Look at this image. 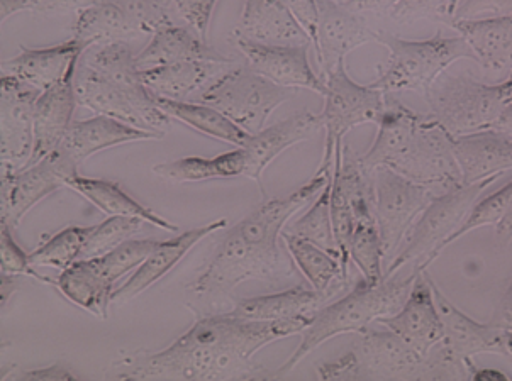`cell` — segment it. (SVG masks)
Wrapping results in <instances>:
<instances>
[{"instance_id":"cell-1","label":"cell","mask_w":512,"mask_h":381,"mask_svg":"<svg viewBox=\"0 0 512 381\" xmlns=\"http://www.w3.org/2000/svg\"><path fill=\"white\" fill-rule=\"evenodd\" d=\"M312 319L248 321L236 315L199 317L158 353H134L116 365L119 380H253L268 375L251 358L268 344L295 336Z\"/></svg>"},{"instance_id":"cell-2","label":"cell","mask_w":512,"mask_h":381,"mask_svg":"<svg viewBox=\"0 0 512 381\" xmlns=\"http://www.w3.org/2000/svg\"><path fill=\"white\" fill-rule=\"evenodd\" d=\"M333 177V170L316 172L309 182L284 199L265 200L255 212L226 234L211 263L190 285V292L206 299H223L246 280L290 277L294 268L280 251L285 224L316 199Z\"/></svg>"},{"instance_id":"cell-3","label":"cell","mask_w":512,"mask_h":381,"mask_svg":"<svg viewBox=\"0 0 512 381\" xmlns=\"http://www.w3.org/2000/svg\"><path fill=\"white\" fill-rule=\"evenodd\" d=\"M377 124V138L362 156L367 168L384 166L419 185L441 190L462 183L451 136L431 117L421 116L387 94Z\"/></svg>"},{"instance_id":"cell-4","label":"cell","mask_w":512,"mask_h":381,"mask_svg":"<svg viewBox=\"0 0 512 381\" xmlns=\"http://www.w3.org/2000/svg\"><path fill=\"white\" fill-rule=\"evenodd\" d=\"M321 380H468L465 366L451 359L441 344L428 356L389 331H367L333 363L319 366Z\"/></svg>"},{"instance_id":"cell-5","label":"cell","mask_w":512,"mask_h":381,"mask_svg":"<svg viewBox=\"0 0 512 381\" xmlns=\"http://www.w3.org/2000/svg\"><path fill=\"white\" fill-rule=\"evenodd\" d=\"M418 273V270H412L407 277L392 275L384 278L379 285H368L362 278L343 299L333 300L319 310L311 326L304 331L301 346L290 354V358L273 373L272 378L289 375L307 354H311L331 337L350 332L362 334L372 322L397 314L402 305L406 304Z\"/></svg>"},{"instance_id":"cell-6","label":"cell","mask_w":512,"mask_h":381,"mask_svg":"<svg viewBox=\"0 0 512 381\" xmlns=\"http://www.w3.org/2000/svg\"><path fill=\"white\" fill-rule=\"evenodd\" d=\"M423 95L429 117L451 138L489 131L511 100L506 83L487 85L467 73H441Z\"/></svg>"},{"instance_id":"cell-7","label":"cell","mask_w":512,"mask_h":381,"mask_svg":"<svg viewBox=\"0 0 512 381\" xmlns=\"http://www.w3.org/2000/svg\"><path fill=\"white\" fill-rule=\"evenodd\" d=\"M377 43L389 50V61L382 75L370 87L384 94L407 90L424 94L455 61L475 60L474 51L462 36L445 38L441 31L423 41H409L379 33Z\"/></svg>"},{"instance_id":"cell-8","label":"cell","mask_w":512,"mask_h":381,"mask_svg":"<svg viewBox=\"0 0 512 381\" xmlns=\"http://www.w3.org/2000/svg\"><path fill=\"white\" fill-rule=\"evenodd\" d=\"M499 177L487 178L472 185H455L446 188L421 212L411 231L404 239V248L394 256L385 268L384 278L396 275L397 271L414 263V270L426 271L443 253V244L458 227L462 226L468 212L472 210L480 194L496 182Z\"/></svg>"},{"instance_id":"cell-9","label":"cell","mask_w":512,"mask_h":381,"mask_svg":"<svg viewBox=\"0 0 512 381\" xmlns=\"http://www.w3.org/2000/svg\"><path fill=\"white\" fill-rule=\"evenodd\" d=\"M78 107L107 116L150 133L165 134L170 117L156 105L155 97L138 82H116L77 63L72 77Z\"/></svg>"},{"instance_id":"cell-10","label":"cell","mask_w":512,"mask_h":381,"mask_svg":"<svg viewBox=\"0 0 512 381\" xmlns=\"http://www.w3.org/2000/svg\"><path fill=\"white\" fill-rule=\"evenodd\" d=\"M326 83L324 109L319 114L326 133L324 155L318 172L333 170L334 158L343 144V136L363 124H377L385 111L387 94L373 87H363L346 73L345 60L323 75Z\"/></svg>"},{"instance_id":"cell-11","label":"cell","mask_w":512,"mask_h":381,"mask_svg":"<svg viewBox=\"0 0 512 381\" xmlns=\"http://www.w3.org/2000/svg\"><path fill=\"white\" fill-rule=\"evenodd\" d=\"M294 89L270 82L250 67L226 70L202 92V104L223 112L248 134L260 133L273 111L294 97Z\"/></svg>"},{"instance_id":"cell-12","label":"cell","mask_w":512,"mask_h":381,"mask_svg":"<svg viewBox=\"0 0 512 381\" xmlns=\"http://www.w3.org/2000/svg\"><path fill=\"white\" fill-rule=\"evenodd\" d=\"M375 219L379 227L384 260H394L404 239L418 221L429 202L435 199V188L424 187L402 177L390 168H375Z\"/></svg>"},{"instance_id":"cell-13","label":"cell","mask_w":512,"mask_h":381,"mask_svg":"<svg viewBox=\"0 0 512 381\" xmlns=\"http://www.w3.org/2000/svg\"><path fill=\"white\" fill-rule=\"evenodd\" d=\"M75 175L77 166L58 150L19 172L2 173V222L11 229L19 226L34 205L67 187L68 180Z\"/></svg>"},{"instance_id":"cell-14","label":"cell","mask_w":512,"mask_h":381,"mask_svg":"<svg viewBox=\"0 0 512 381\" xmlns=\"http://www.w3.org/2000/svg\"><path fill=\"white\" fill-rule=\"evenodd\" d=\"M41 92L11 75L0 82V160L2 173L28 165L34 144V105Z\"/></svg>"},{"instance_id":"cell-15","label":"cell","mask_w":512,"mask_h":381,"mask_svg":"<svg viewBox=\"0 0 512 381\" xmlns=\"http://www.w3.org/2000/svg\"><path fill=\"white\" fill-rule=\"evenodd\" d=\"M234 46L248 61V67L285 89H306L326 94L323 77L312 72L307 45H265L234 31Z\"/></svg>"},{"instance_id":"cell-16","label":"cell","mask_w":512,"mask_h":381,"mask_svg":"<svg viewBox=\"0 0 512 381\" xmlns=\"http://www.w3.org/2000/svg\"><path fill=\"white\" fill-rule=\"evenodd\" d=\"M431 288L443 322V341L440 344L446 353L450 354V358L455 359L460 365L472 368L477 354H506V329L497 326L496 322L480 324L470 319L446 299L433 280Z\"/></svg>"},{"instance_id":"cell-17","label":"cell","mask_w":512,"mask_h":381,"mask_svg":"<svg viewBox=\"0 0 512 381\" xmlns=\"http://www.w3.org/2000/svg\"><path fill=\"white\" fill-rule=\"evenodd\" d=\"M379 322L421 356H428L443 341V322L426 271H419L402 309Z\"/></svg>"},{"instance_id":"cell-18","label":"cell","mask_w":512,"mask_h":381,"mask_svg":"<svg viewBox=\"0 0 512 381\" xmlns=\"http://www.w3.org/2000/svg\"><path fill=\"white\" fill-rule=\"evenodd\" d=\"M319 24L316 55L323 75L336 68L346 55L368 43H377V36L357 12L333 0H318Z\"/></svg>"},{"instance_id":"cell-19","label":"cell","mask_w":512,"mask_h":381,"mask_svg":"<svg viewBox=\"0 0 512 381\" xmlns=\"http://www.w3.org/2000/svg\"><path fill=\"white\" fill-rule=\"evenodd\" d=\"M346 280H340L326 292H319L314 288L309 290V288L297 287L285 292L251 297L234 305L229 314L248 319V321H289V319L314 321L319 310L331 304L345 290Z\"/></svg>"},{"instance_id":"cell-20","label":"cell","mask_w":512,"mask_h":381,"mask_svg":"<svg viewBox=\"0 0 512 381\" xmlns=\"http://www.w3.org/2000/svg\"><path fill=\"white\" fill-rule=\"evenodd\" d=\"M165 134L150 133L112 117L95 116L84 121L72 122L58 151H62L73 165L80 168L90 156L121 144L138 141H160Z\"/></svg>"},{"instance_id":"cell-21","label":"cell","mask_w":512,"mask_h":381,"mask_svg":"<svg viewBox=\"0 0 512 381\" xmlns=\"http://www.w3.org/2000/svg\"><path fill=\"white\" fill-rule=\"evenodd\" d=\"M226 226H228V221L219 219L207 226L184 232L170 241H163V243L160 241V244L151 251L150 256L136 268L133 277L129 278L123 287L114 290L112 304H124L128 300L136 299L140 293L153 287L163 277H167L168 273L184 260L185 254L201 243L202 239H206L216 231H221Z\"/></svg>"},{"instance_id":"cell-22","label":"cell","mask_w":512,"mask_h":381,"mask_svg":"<svg viewBox=\"0 0 512 381\" xmlns=\"http://www.w3.org/2000/svg\"><path fill=\"white\" fill-rule=\"evenodd\" d=\"M82 53L84 51L73 38L51 48H21L19 55L2 63V75H11L39 92H46L72 80Z\"/></svg>"},{"instance_id":"cell-23","label":"cell","mask_w":512,"mask_h":381,"mask_svg":"<svg viewBox=\"0 0 512 381\" xmlns=\"http://www.w3.org/2000/svg\"><path fill=\"white\" fill-rule=\"evenodd\" d=\"M451 148L465 185L501 177L512 170V141L494 129L451 138Z\"/></svg>"},{"instance_id":"cell-24","label":"cell","mask_w":512,"mask_h":381,"mask_svg":"<svg viewBox=\"0 0 512 381\" xmlns=\"http://www.w3.org/2000/svg\"><path fill=\"white\" fill-rule=\"evenodd\" d=\"M77 107L72 80L41 92L34 105L33 153L26 166L36 165L60 148Z\"/></svg>"},{"instance_id":"cell-25","label":"cell","mask_w":512,"mask_h":381,"mask_svg":"<svg viewBox=\"0 0 512 381\" xmlns=\"http://www.w3.org/2000/svg\"><path fill=\"white\" fill-rule=\"evenodd\" d=\"M321 119L309 111H302L295 116L265 127L260 133L251 134L245 148L250 156V180H255L262 188V173L277 156L282 155L294 144L304 143L314 138L321 129Z\"/></svg>"},{"instance_id":"cell-26","label":"cell","mask_w":512,"mask_h":381,"mask_svg":"<svg viewBox=\"0 0 512 381\" xmlns=\"http://www.w3.org/2000/svg\"><path fill=\"white\" fill-rule=\"evenodd\" d=\"M145 33L140 21L114 0H99L78 11L73 26V39L82 51L94 46L128 41L136 34Z\"/></svg>"},{"instance_id":"cell-27","label":"cell","mask_w":512,"mask_h":381,"mask_svg":"<svg viewBox=\"0 0 512 381\" xmlns=\"http://www.w3.org/2000/svg\"><path fill=\"white\" fill-rule=\"evenodd\" d=\"M474 51L475 61L490 73L512 72V17L457 19L450 24Z\"/></svg>"},{"instance_id":"cell-28","label":"cell","mask_w":512,"mask_h":381,"mask_svg":"<svg viewBox=\"0 0 512 381\" xmlns=\"http://www.w3.org/2000/svg\"><path fill=\"white\" fill-rule=\"evenodd\" d=\"M236 33L265 45H307L309 38L284 0H246Z\"/></svg>"},{"instance_id":"cell-29","label":"cell","mask_w":512,"mask_h":381,"mask_svg":"<svg viewBox=\"0 0 512 381\" xmlns=\"http://www.w3.org/2000/svg\"><path fill=\"white\" fill-rule=\"evenodd\" d=\"M184 61H219L231 63L229 58L206 45L199 36L184 28L163 23L153 31L150 45L136 55V65L140 70L167 67Z\"/></svg>"},{"instance_id":"cell-30","label":"cell","mask_w":512,"mask_h":381,"mask_svg":"<svg viewBox=\"0 0 512 381\" xmlns=\"http://www.w3.org/2000/svg\"><path fill=\"white\" fill-rule=\"evenodd\" d=\"M55 285L72 304L97 315L99 319H107L114 282L107 277L95 258L75 261L62 271Z\"/></svg>"},{"instance_id":"cell-31","label":"cell","mask_w":512,"mask_h":381,"mask_svg":"<svg viewBox=\"0 0 512 381\" xmlns=\"http://www.w3.org/2000/svg\"><path fill=\"white\" fill-rule=\"evenodd\" d=\"M229 63L219 61H184L167 67L140 70V80L151 94L163 99L184 100L190 94L216 80Z\"/></svg>"},{"instance_id":"cell-32","label":"cell","mask_w":512,"mask_h":381,"mask_svg":"<svg viewBox=\"0 0 512 381\" xmlns=\"http://www.w3.org/2000/svg\"><path fill=\"white\" fill-rule=\"evenodd\" d=\"M67 187L89 200L90 204L101 209L107 216L136 217V219L148 222L151 226L160 227L162 231H179V227L173 226L172 222L156 216L155 212H151L148 207L141 205L133 197H129L116 183L75 175L68 180Z\"/></svg>"},{"instance_id":"cell-33","label":"cell","mask_w":512,"mask_h":381,"mask_svg":"<svg viewBox=\"0 0 512 381\" xmlns=\"http://www.w3.org/2000/svg\"><path fill=\"white\" fill-rule=\"evenodd\" d=\"M153 172L172 183L207 182L221 178H238L250 175V156L245 148L229 151L216 158H182L162 163Z\"/></svg>"},{"instance_id":"cell-34","label":"cell","mask_w":512,"mask_h":381,"mask_svg":"<svg viewBox=\"0 0 512 381\" xmlns=\"http://www.w3.org/2000/svg\"><path fill=\"white\" fill-rule=\"evenodd\" d=\"M155 97V102L170 119L184 122L185 126L192 127L209 138L219 139L224 143H231L243 148L251 134L236 126L223 112L207 104H194L185 100L163 99Z\"/></svg>"},{"instance_id":"cell-35","label":"cell","mask_w":512,"mask_h":381,"mask_svg":"<svg viewBox=\"0 0 512 381\" xmlns=\"http://www.w3.org/2000/svg\"><path fill=\"white\" fill-rule=\"evenodd\" d=\"M282 241L294 265L301 270L314 290L326 292L333 287L334 282L346 280L340 260L318 244L285 231L282 232Z\"/></svg>"},{"instance_id":"cell-36","label":"cell","mask_w":512,"mask_h":381,"mask_svg":"<svg viewBox=\"0 0 512 381\" xmlns=\"http://www.w3.org/2000/svg\"><path fill=\"white\" fill-rule=\"evenodd\" d=\"M284 231L318 244L340 260V251L336 246L333 221H331V180L323 188V192L314 199L311 209L307 210L301 219H297L292 226L287 227Z\"/></svg>"},{"instance_id":"cell-37","label":"cell","mask_w":512,"mask_h":381,"mask_svg":"<svg viewBox=\"0 0 512 381\" xmlns=\"http://www.w3.org/2000/svg\"><path fill=\"white\" fill-rule=\"evenodd\" d=\"M350 260L357 265L363 280L368 285H379L384 280V271H382L384 249H382L377 222L353 224Z\"/></svg>"},{"instance_id":"cell-38","label":"cell","mask_w":512,"mask_h":381,"mask_svg":"<svg viewBox=\"0 0 512 381\" xmlns=\"http://www.w3.org/2000/svg\"><path fill=\"white\" fill-rule=\"evenodd\" d=\"M90 227H68L29 254V263L33 268H55L67 270L75 261L80 260L85 239L89 236Z\"/></svg>"},{"instance_id":"cell-39","label":"cell","mask_w":512,"mask_h":381,"mask_svg":"<svg viewBox=\"0 0 512 381\" xmlns=\"http://www.w3.org/2000/svg\"><path fill=\"white\" fill-rule=\"evenodd\" d=\"M145 221L136 217H109L107 221L90 227L89 236L85 239L80 260H94L104 254L111 253L124 241H128L136 232H140Z\"/></svg>"},{"instance_id":"cell-40","label":"cell","mask_w":512,"mask_h":381,"mask_svg":"<svg viewBox=\"0 0 512 381\" xmlns=\"http://www.w3.org/2000/svg\"><path fill=\"white\" fill-rule=\"evenodd\" d=\"M512 200V182L507 183L501 190H497L489 197H485L480 202H475L472 210L468 212L462 226L458 227L457 231L451 234L450 238L446 239L443 244V251L453 243H457L458 239L467 236L468 232L475 231L479 227L484 226H497L501 221L504 212H506L507 205Z\"/></svg>"},{"instance_id":"cell-41","label":"cell","mask_w":512,"mask_h":381,"mask_svg":"<svg viewBox=\"0 0 512 381\" xmlns=\"http://www.w3.org/2000/svg\"><path fill=\"white\" fill-rule=\"evenodd\" d=\"M158 244L160 241H155V239H141V241L128 239L111 253L104 254L95 260L101 265L107 277L116 283L119 278L128 275L129 271L136 270Z\"/></svg>"},{"instance_id":"cell-42","label":"cell","mask_w":512,"mask_h":381,"mask_svg":"<svg viewBox=\"0 0 512 381\" xmlns=\"http://www.w3.org/2000/svg\"><path fill=\"white\" fill-rule=\"evenodd\" d=\"M389 14L397 23H412L418 19L446 24L453 21L451 0H401Z\"/></svg>"},{"instance_id":"cell-43","label":"cell","mask_w":512,"mask_h":381,"mask_svg":"<svg viewBox=\"0 0 512 381\" xmlns=\"http://www.w3.org/2000/svg\"><path fill=\"white\" fill-rule=\"evenodd\" d=\"M12 229L7 226L6 222H2V232H0V261H2V275L7 277H16V275H24V277L36 278L39 282L51 283L50 278L41 277L33 266L29 263V254L24 253L19 248V244L12 238Z\"/></svg>"},{"instance_id":"cell-44","label":"cell","mask_w":512,"mask_h":381,"mask_svg":"<svg viewBox=\"0 0 512 381\" xmlns=\"http://www.w3.org/2000/svg\"><path fill=\"white\" fill-rule=\"evenodd\" d=\"M99 0H2V21L19 12H39V14H62V12L82 11L84 7Z\"/></svg>"},{"instance_id":"cell-45","label":"cell","mask_w":512,"mask_h":381,"mask_svg":"<svg viewBox=\"0 0 512 381\" xmlns=\"http://www.w3.org/2000/svg\"><path fill=\"white\" fill-rule=\"evenodd\" d=\"M175 11L194 29L195 34L207 41V29L211 23L212 12L218 0H172Z\"/></svg>"},{"instance_id":"cell-46","label":"cell","mask_w":512,"mask_h":381,"mask_svg":"<svg viewBox=\"0 0 512 381\" xmlns=\"http://www.w3.org/2000/svg\"><path fill=\"white\" fill-rule=\"evenodd\" d=\"M484 14L512 17V0H463L458 6L453 21L457 19H479ZM451 21V23H453Z\"/></svg>"},{"instance_id":"cell-47","label":"cell","mask_w":512,"mask_h":381,"mask_svg":"<svg viewBox=\"0 0 512 381\" xmlns=\"http://www.w3.org/2000/svg\"><path fill=\"white\" fill-rule=\"evenodd\" d=\"M304 33L316 45L318 41L319 7L318 0H284Z\"/></svg>"},{"instance_id":"cell-48","label":"cell","mask_w":512,"mask_h":381,"mask_svg":"<svg viewBox=\"0 0 512 381\" xmlns=\"http://www.w3.org/2000/svg\"><path fill=\"white\" fill-rule=\"evenodd\" d=\"M401 0H348L345 7L348 11L357 12H390Z\"/></svg>"},{"instance_id":"cell-49","label":"cell","mask_w":512,"mask_h":381,"mask_svg":"<svg viewBox=\"0 0 512 381\" xmlns=\"http://www.w3.org/2000/svg\"><path fill=\"white\" fill-rule=\"evenodd\" d=\"M497 326L506 329V331H512V280L507 287L504 297H502L499 309H497L496 319H494Z\"/></svg>"},{"instance_id":"cell-50","label":"cell","mask_w":512,"mask_h":381,"mask_svg":"<svg viewBox=\"0 0 512 381\" xmlns=\"http://www.w3.org/2000/svg\"><path fill=\"white\" fill-rule=\"evenodd\" d=\"M497 243L507 246L512 241V200L507 205L506 212L496 226Z\"/></svg>"},{"instance_id":"cell-51","label":"cell","mask_w":512,"mask_h":381,"mask_svg":"<svg viewBox=\"0 0 512 381\" xmlns=\"http://www.w3.org/2000/svg\"><path fill=\"white\" fill-rule=\"evenodd\" d=\"M21 378H29V380H38V378H41V380H51V378L53 380H63V378H70L72 380L73 375L62 366H53V368H46V370L28 371V373H23Z\"/></svg>"},{"instance_id":"cell-52","label":"cell","mask_w":512,"mask_h":381,"mask_svg":"<svg viewBox=\"0 0 512 381\" xmlns=\"http://www.w3.org/2000/svg\"><path fill=\"white\" fill-rule=\"evenodd\" d=\"M492 129L512 141V99L507 102L504 111L501 112V116H499Z\"/></svg>"},{"instance_id":"cell-53","label":"cell","mask_w":512,"mask_h":381,"mask_svg":"<svg viewBox=\"0 0 512 381\" xmlns=\"http://www.w3.org/2000/svg\"><path fill=\"white\" fill-rule=\"evenodd\" d=\"M470 380H509V376L497 370H477L475 365H472Z\"/></svg>"},{"instance_id":"cell-54","label":"cell","mask_w":512,"mask_h":381,"mask_svg":"<svg viewBox=\"0 0 512 381\" xmlns=\"http://www.w3.org/2000/svg\"><path fill=\"white\" fill-rule=\"evenodd\" d=\"M504 346H506L507 356H511L512 358V331H506V336H504Z\"/></svg>"},{"instance_id":"cell-55","label":"cell","mask_w":512,"mask_h":381,"mask_svg":"<svg viewBox=\"0 0 512 381\" xmlns=\"http://www.w3.org/2000/svg\"><path fill=\"white\" fill-rule=\"evenodd\" d=\"M463 0H451V12H453V16H455V12H457L458 6L462 4Z\"/></svg>"},{"instance_id":"cell-56","label":"cell","mask_w":512,"mask_h":381,"mask_svg":"<svg viewBox=\"0 0 512 381\" xmlns=\"http://www.w3.org/2000/svg\"><path fill=\"white\" fill-rule=\"evenodd\" d=\"M506 89H507V92H509V97H511L512 99V72H511V75H509V78H507L506 82Z\"/></svg>"},{"instance_id":"cell-57","label":"cell","mask_w":512,"mask_h":381,"mask_svg":"<svg viewBox=\"0 0 512 381\" xmlns=\"http://www.w3.org/2000/svg\"><path fill=\"white\" fill-rule=\"evenodd\" d=\"M333 2H336V4H340V6H345L348 0H333Z\"/></svg>"}]
</instances>
